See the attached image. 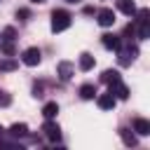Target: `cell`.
<instances>
[{
	"label": "cell",
	"instance_id": "obj_24",
	"mask_svg": "<svg viewBox=\"0 0 150 150\" xmlns=\"http://www.w3.org/2000/svg\"><path fill=\"white\" fill-rule=\"evenodd\" d=\"M66 2H70V5H80L82 0H66Z\"/></svg>",
	"mask_w": 150,
	"mask_h": 150
},
{
	"label": "cell",
	"instance_id": "obj_20",
	"mask_svg": "<svg viewBox=\"0 0 150 150\" xmlns=\"http://www.w3.org/2000/svg\"><path fill=\"white\" fill-rule=\"evenodd\" d=\"M120 134H122V141H124L127 145H136V136L131 134V129H122Z\"/></svg>",
	"mask_w": 150,
	"mask_h": 150
},
{
	"label": "cell",
	"instance_id": "obj_22",
	"mask_svg": "<svg viewBox=\"0 0 150 150\" xmlns=\"http://www.w3.org/2000/svg\"><path fill=\"white\" fill-rule=\"evenodd\" d=\"M14 35H16V33H14V28H5V33H2V38H5V40H14Z\"/></svg>",
	"mask_w": 150,
	"mask_h": 150
},
{
	"label": "cell",
	"instance_id": "obj_6",
	"mask_svg": "<svg viewBox=\"0 0 150 150\" xmlns=\"http://www.w3.org/2000/svg\"><path fill=\"white\" fill-rule=\"evenodd\" d=\"M108 87H110L108 91H110L115 98H122V101H127V98H129V87H127L122 80H117V82H112V84H108Z\"/></svg>",
	"mask_w": 150,
	"mask_h": 150
},
{
	"label": "cell",
	"instance_id": "obj_7",
	"mask_svg": "<svg viewBox=\"0 0 150 150\" xmlns=\"http://www.w3.org/2000/svg\"><path fill=\"white\" fill-rule=\"evenodd\" d=\"M96 16H98V23H101L103 28H110V26L115 23V12H112V9H108V7H105V9H98V12H96Z\"/></svg>",
	"mask_w": 150,
	"mask_h": 150
},
{
	"label": "cell",
	"instance_id": "obj_21",
	"mask_svg": "<svg viewBox=\"0 0 150 150\" xmlns=\"http://www.w3.org/2000/svg\"><path fill=\"white\" fill-rule=\"evenodd\" d=\"M9 103H12V96H9L5 89H0V108H7Z\"/></svg>",
	"mask_w": 150,
	"mask_h": 150
},
{
	"label": "cell",
	"instance_id": "obj_8",
	"mask_svg": "<svg viewBox=\"0 0 150 150\" xmlns=\"http://www.w3.org/2000/svg\"><path fill=\"white\" fill-rule=\"evenodd\" d=\"M96 103H98V108H101V110H112V108H115V103H117V98H115L110 91H105V94L96 96Z\"/></svg>",
	"mask_w": 150,
	"mask_h": 150
},
{
	"label": "cell",
	"instance_id": "obj_4",
	"mask_svg": "<svg viewBox=\"0 0 150 150\" xmlns=\"http://www.w3.org/2000/svg\"><path fill=\"white\" fill-rule=\"evenodd\" d=\"M42 131H45V136H47L52 143H59V141H61V127H59L56 122L47 120V122L42 124Z\"/></svg>",
	"mask_w": 150,
	"mask_h": 150
},
{
	"label": "cell",
	"instance_id": "obj_12",
	"mask_svg": "<svg viewBox=\"0 0 150 150\" xmlns=\"http://www.w3.org/2000/svg\"><path fill=\"white\" fill-rule=\"evenodd\" d=\"M101 42H103L105 49H117V47H120V38H117V35H110V33L101 35Z\"/></svg>",
	"mask_w": 150,
	"mask_h": 150
},
{
	"label": "cell",
	"instance_id": "obj_16",
	"mask_svg": "<svg viewBox=\"0 0 150 150\" xmlns=\"http://www.w3.org/2000/svg\"><path fill=\"white\" fill-rule=\"evenodd\" d=\"M101 80H103L105 84H112V82H117V80H122V77H120V70H103Z\"/></svg>",
	"mask_w": 150,
	"mask_h": 150
},
{
	"label": "cell",
	"instance_id": "obj_25",
	"mask_svg": "<svg viewBox=\"0 0 150 150\" xmlns=\"http://www.w3.org/2000/svg\"><path fill=\"white\" fill-rule=\"evenodd\" d=\"M30 2H35V5H42V2H45V0H30Z\"/></svg>",
	"mask_w": 150,
	"mask_h": 150
},
{
	"label": "cell",
	"instance_id": "obj_1",
	"mask_svg": "<svg viewBox=\"0 0 150 150\" xmlns=\"http://www.w3.org/2000/svg\"><path fill=\"white\" fill-rule=\"evenodd\" d=\"M70 21H73V16H70L66 9H54V12H52V30H54V33L66 30V28L70 26Z\"/></svg>",
	"mask_w": 150,
	"mask_h": 150
},
{
	"label": "cell",
	"instance_id": "obj_15",
	"mask_svg": "<svg viewBox=\"0 0 150 150\" xmlns=\"http://www.w3.org/2000/svg\"><path fill=\"white\" fill-rule=\"evenodd\" d=\"M26 134H28V127H26L23 122H21V124L16 122V124H12V127H9V136H14V138H19V136H26Z\"/></svg>",
	"mask_w": 150,
	"mask_h": 150
},
{
	"label": "cell",
	"instance_id": "obj_26",
	"mask_svg": "<svg viewBox=\"0 0 150 150\" xmlns=\"http://www.w3.org/2000/svg\"><path fill=\"white\" fill-rule=\"evenodd\" d=\"M2 134H5V129H2V124H0V138H2Z\"/></svg>",
	"mask_w": 150,
	"mask_h": 150
},
{
	"label": "cell",
	"instance_id": "obj_10",
	"mask_svg": "<svg viewBox=\"0 0 150 150\" xmlns=\"http://www.w3.org/2000/svg\"><path fill=\"white\" fill-rule=\"evenodd\" d=\"M117 9H120L122 14H127V16H134V14H136L134 0H117Z\"/></svg>",
	"mask_w": 150,
	"mask_h": 150
},
{
	"label": "cell",
	"instance_id": "obj_11",
	"mask_svg": "<svg viewBox=\"0 0 150 150\" xmlns=\"http://www.w3.org/2000/svg\"><path fill=\"white\" fill-rule=\"evenodd\" d=\"M134 131H136V134H141V136H148V134H150V122H148V120H143V117L134 120Z\"/></svg>",
	"mask_w": 150,
	"mask_h": 150
},
{
	"label": "cell",
	"instance_id": "obj_19",
	"mask_svg": "<svg viewBox=\"0 0 150 150\" xmlns=\"http://www.w3.org/2000/svg\"><path fill=\"white\" fill-rule=\"evenodd\" d=\"M0 49H2L7 56H12V54H14V40H0Z\"/></svg>",
	"mask_w": 150,
	"mask_h": 150
},
{
	"label": "cell",
	"instance_id": "obj_5",
	"mask_svg": "<svg viewBox=\"0 0 150 150\" xmlns=\"http://www.w3.org/2000/svg\"><path fill=\"white\" fill-rule=\"evenodd\" d=\"M21 61H23L26 66H38V63L42 61V52H40L38 47H28V49L21 54Z\"/></svg>",
	"mask_w": 150,
	"mask_h": 150
},
{
	"label": "cell",
	"instance_id": "obj_9",
	"mask_svg": "<svg viewBox=\"0 0 150 150\" xmlns=\"http://www.w3.org/2000/svg\"><path fill=\"white\" fill-rule=\"evenodd\" d=\"M56 70H59V77H61L63 82H68V80L73 77V73H75L73 63H68V61H61V63L56 66Z\"/></svg>",
	"mask_w": 150,
	"mask_h": 150
},
{
	"label": "cell",
	"instance_id": "obj_14",
	"mask_svg": "<svg viewBox=\"0 0 150 150\" xmlns=\"http://www.w3.org/2000/svg\"><path fill=\"white\" fill-rule=\"evenodd\" d=\"M56 112H59V105H56L54 101L45 103V108H42V115H45L47 120H54V117H56Z\"/></svg>",
	"mask_w": 150,
	"mask_h": 150
},
{
	"label": "cell",
	"instance_id": "obj_23",
	"mask_svg": "<svg viewBox=\"0 0 150 150\" xmlns=\"http://www.w3.org/2000/svg\"><path fill=\"white\" fill-rule=\"evenodd\" d=\"M16 16H21V19H28L30 14H28V9H19V12H16Z\"/></svg>",
	"mask_w": 150,
	"mask_h": 150
},
{
	"label": "cell",
	"instance_id": "obj_18",
	"mask_svg": "<svg viewBox=\"0 0 150 150\" xmlns=\"http://www.w3.org/2000/svg\"><path fill=\"white\" fill-rule=\"evenodd\" d=\"M80 96L87 98V101L94 98V96H96V87H94V84H82V87H80Z\"/></svg>",
	"mask_w": 150,
	"mask_h": 150
},
{
	"label": "cell",
	"instance_id": "obj_13",
	"mask_svg": "<svg viewBox=\"0 0 150 150\" xmlns=\"http://www.w3.org/2000/svg\"><path fill=\"white\" fill-rule=\"evenodd\" d=\"M94 56L89 54V52H84V54H80V70H91L94 68Z\"/></svg>",
	"mask_w": 150,
	"mask_h": 150
},
{
	"label": "cell",
	"instance_id": "obj_3",
	"mask_svg": "<svg viewBox=\"0 0 150 150\" xmlns=\"http://www.w3.org/2000/svg\"><path fill=\"white\" fill-rule=\"evenodd\" d=\"M136 14H138V38L141 40H148L150 38V19H148L150 12L148 9H138Z\"/></svg>",
	"mask_w": 150,
	"mask_h": 150
},
{
	"label": "cell",
	"instance_id": "obj_2",
	"mask_svg": "<svg viewBox=\"0 0 150 150\" xmlns=\"http://www.w3.org/2000/svg\"><path fill=\"white\" fill-rule=\"evenodd\" d=\"M136 56H138V49L136 47H117V61H120V66H131L134 61H136Z\"/></svg>",
	"mask_w": 150,
	"mask_h": 150
},
{
	"label": "cell",
	"instance_id": "obj_17",
	"mask_svg": "<svg viewBox=\"0 0 150 150\" xmlns=\"http://www.w3.org/2000/svg\"><path fill=\"white\" fill-rule=\"evenodd\" d=\"M16 59H0V73H9V70H16Z\"/></svg>",
	"mask_w": 150,
	"mask_h": 150
}]
</instances>
